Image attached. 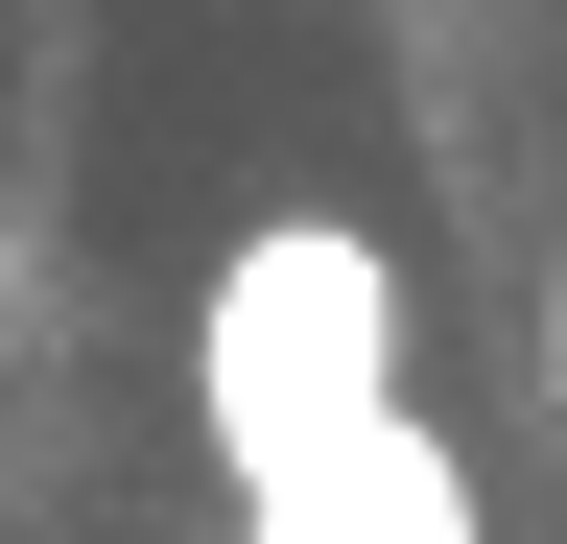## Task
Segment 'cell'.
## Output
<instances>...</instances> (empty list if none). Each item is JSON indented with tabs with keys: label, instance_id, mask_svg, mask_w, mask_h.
Segmentation results:
<instances>
[{
	"label": "cell",
	"instance_id": "1",
	"mask_svg": "<svg viewBox=\"0 0 567 544\" xmlns=\"http://www.w3.org/2000/svg\"><path fill=\"white\" fill-rule=\"evenodd\" d=\"M189 427L237 473V521L354 473L402 427V237L379 214H237L213 237V308H189Z\"/></svg>",
	"mask_w": 567,
	"mask_h": 544
},
{
	"label": "cell",
	"instance_id": "2",
	"mask_svg": "<svg viewBox=\"0 0 567 544\" xmlns=\"http://www.w3.org/2000/svg\"><path fill=\"white\" fill-rule=\"evenodd\" d=\"M544 402H567V285H544Z\"/></svg>",
	"mask_w": 567,
	"mask_h": 544
}]
</instances>
